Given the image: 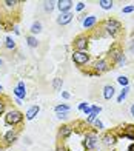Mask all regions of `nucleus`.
<instances>
[{
	"label": "nucleus",
	"instance_id": "ea45409f",
	"mask_svg": "<svg viewBox=\"0 0 134 151\" xmlns=\"http://www.w3.org/2000/svg\"><path fill=\"white\" fill-rule=\"evenodd\" d=\"M2 93H3V86H2V85H0V94H2Z\"/></svg>",
	"mask_w": 134,
	"mask_h": 151
},
{
	"label": "nucleus",
	"instance_id": "a878e982",
	"mask_svg": "<svg viewBox=\"0 0 134 151\" xmlns=\"http://www.w3.org/2000/svg\"><path fill=\"white\" fill-rule=\"evenodd\" d=\"M54 8H56V3H54V2H45V3H43V9H45V12H51Z\"/></svg>",
	"mask_w": 134,
	"mask_h": 151
},
{
	"label": "nucleus",
	"instance_id": "f8f14e48",
	"mask_svg": "<svg viewBox=\"0 0 134 151\" xmlns=\"http://www.w3.org/2000/svg\"><path fill=\"white\" fill-rule=\"evenodd\" d=\"M72 17H74V14L70 11V12H60L59 14V17H57V25H60V26H65V25H68L71 20H72Z\"/></svg>",
	"mask_w": 134,
	"mask_h": 151
},
{
	"label": "nucleus",
	"instance_id": "f257e3e1",
	"mask_svg": "<svg viewBox=\"0 0 134 151\" xmlns=\"http://www.w3.org/2000/svg\"><path fill=\"white\" fill-rule=\"evenodd\" d=\"M106 60L110 62L111 65H117V66H123L126 63V57L122 51L119 43H113L108 54H106Z\"/></svg>",
	"mask_w": 134,
	"mask_h": 151
},
{
	"label": "nucleus",
	"instance_id": "423d86ee",
	"mask_svg": "<svg viewBox=\"0 0 134 151\" xmlns=\"http://www.w3.org/2000/svg\"><path fill=\"white\" fill-rule=\"evenodd\" d=\"M88 46H90V37L86 34H79L72 40L74 51H88Z\"/></svg>",
	"mask_w": 134,
	"mask_h": 151
},
{
	"label": "nucleus",
	"instance_id": "58836bf2",
	"mask_svg": "<svg viewBox=\"0 0 134 151\" xmlns=\"http://www.w3.org/2000/svg\"><path fill=\"white\" fill-rule=\"evenodd\" d=\"M3 148V145H2V137H0V150Z\"/></svg>",
	"mask_w": 134,
	"mask_h": 151
},
{
	"label": "nucleus",
	"instance_id": "a211bd4d",
	"mask_svg": "<svg viewBox=\"0 0 134 151\" xmlns=\"http://www.w3.org/2000/svg\"><path fill=\"white\" fill-rule=\"evenodd\" d=\"M114 93H116V90H114L113 85H105L103 86V99L105 100H111L113 96H114Z\"/></svg>",
	"mask_w": 134,
	"mask_h": 151
},
{
	"label": "nucleus",
	"instance_id": "4be33fe9",
	"mask_svg": "<svg viewBox=\"0 0 134 151\" xmlns=\"http://www.w3.org/2000/svg\"><path fill=\"white\" fill-rule=\"evenodd\" d=\"M99 5L102 9H111L114 3H113V0H99Z\"/></svg>",
	"mask_w": 134,
	"mask_h": 151
},
{
	"label": "nucleus",
	"instance_id": "c756f323",
	"mask_svg": "<svg viewBox=\"0 0 134 151\" xmlns=\"http://www.w3.org/2000/svg\"><path fill=\"white\" fill-rule=\"evenodd\" d=\"M92 125H94V127H96V129H103V123H102V122H100L99 119H96L94 122H92Z\"/></svg>",
	"mask_w": 134,
	"mask_h": 151
},
{
	"label": "nucleus",
	"instance_id": "4c0bfd02",
	"mask_svg": "<svg viewBox=\"0 0 134 151\" xmlns=\"http://www.w3.org/2000/svg\"><path fill=\"white\" fill-rule=\"evenodd\" d=\"M131 116L134 117V104H133V106H131Z\"/></svg>",
	"mask_w": 134,
	"mask_h": 151
},
{
	"label": "nucleus",
	"instance_id": "72a5a7b5",
	"mask_svg": "<svg viewBox=\"0 0 134 151\" xmlns=\"http://www.w3.org/2000/svg\"><path fill=\"white\" fill-rule=\"evenodd\" d=\"M86 106H88V105H86V102H80V104H79V109H80V111H83Z\"/></svg>",
	"mask_w": 134,
	"mask_h": 151
},
{
	"label": "nucleus",
	"instance_id": "f704fd0d",
	"mask_svg": "<svg viewBox=\"0 0 134 151\" xmlns=\"http://www.w3.org/2000/svg\"><path fill=\"white\" fill-rule=\"evenodd\" d=\"M83 113H85V114H86V116H90V114H91V113H92V109H91V106H86V108H85V109H83Z\"/></svg>",
	"mask_w": 134,
	"mask_h": 151
},
{
	"label": "nucleus",
	"instance_id": "7c9ffc66",
	"mask_svg": "<svg viewBox=\"0 0 134 151\" xmlns=\"http://www.w3.org/2000/svg\"><path fill=\"white\" fill-rule=\"evenodd\" d=\"M56 151H68V148H66L62 142H59V143H57V147H56Z\"/></svg>",
	"mask_w": 134,
	"mask_h": 151
},
{
	"label": "nucleus",
	"instance_id": "79ce46f5",
	"mask_svg": "<svg viewBox=\"0 0 134 151\" xmlns=\"http://www.w3.org/2000/svg\"><path fill=\"white\" fill-rule=\"evenodd\" d=\"M133 52H134V42H133Z\"/></svg>",
	"mask_w": 134,
	"mask_h": 151
},
{
	"label": "nucleus",
	"instance_id": "0eeeda50",
	"mask_svg": "<svg viewBox=\"0 0 134 151\" xmlns=\"http://www.w3.org/2000/svg\"><path fill=\"white\" fill-rule=\"evenodd\" d=\"M71 59H72V62H74V65H76V66L83 68V66L90 62L91 57H90L88 51H72Z\"/></svg>",
	"mask_w": 134,
	"mask_h": 151
},
{
	"label": "nucleus",
	"instance_id": "393cba45",
	"mask_svg": "<svg viewBox=\"0 0 134 151\" xmlns=\"http://www.w3.org/2000/svg\"><path fill=\"white\" fill-rule=\"evenodd\" d=\"M62 85H63V80L60 77H56L52 80V88H54V91H60L62 90Z\"/></svg>",
	"mask_w": 134,
	"mask_h": 151
},
{
	"label": "nucleus",
	"instance_id": "412c9836",
	"mask_svg": "<svg viewBox=\"0 0 134 151\" xmlns=\"http://www.w3.org/2000/svg\"><path fill=\"white\" fill-rule=\"evenodd\" d=\"M6 102H8V97L3 94H0V116H3L5 111H6V105H8Z\"/></svg>",
	"mask_w": 134,
	"mask_h": 151
},
{
	"label": "nucleus",
	"instance_id": "2f4dec72",
	"mask_svg": "<svg viewBox=\"0 0 134 151\" xmlns=\"http://www.w3.org/2000/svg\"><path fill=\"white\" fill-rule=\"evenodd\" d=\"M85 6H86V5H85L83 2H79V3H76V9L80 12V11H83V9H85Z\"/></svg>",
	"mask_w": 134,
	"mask_h": 151
},
{
	"label": "nucleus",
	"instance_id": "473e14b6",
	"mask_svg": "<svg viewBox=\"0 0 134 151\" xmlns=\"http://www.w3.org/2000/svg\"><path fill=\"white\" fill-rule=\"evenodd\" d=\"M91 109H92V113H94V114H99L100 111H102V106H97V105H92V106H91Z\"/></svg>",
	"mask_w": 134,
	"mask_h": 151
},
{
	"label": "nucleus",
	"instance_id": "ddd939ff",
	"mask_svg": "<svg viewBox=\"0 0 134 151\" xmlns=\"http://www.w3.org/2000/svg\"><path fill=\"white\" fill-rule=\"evenodd\" d=\"M56 6L59 8L60 12H70L71 8L74 6V2H72V0H59L56 3Z\"/></svg>",
	"mask_w": 134,
	"mask_h": 151
},
{
	"label": "nucleus",
	"instance_id": "c85d7f7f",
	"mask_svg": "<svg viewBox=\"0 0 134 151\" xmlns=\"http://www.w3.org/2000/svg\"><path fill=\"white\" fill-rule=\"evenodd\" d=\"M122 12H123V14H130V12H134V5H130V6H125V8H122Z\"/></svg>",
	"mask_w": 134,
	"mask_h": 151
},
{
	"label": "nucleus",
	"instance_id": "20e7f679",
	"mask_svg": "<svg viewBox=\"0 0 134 151\" xmlns=\"http://www.w3.org/2000/svg\"><path fill=\"white\" fill-rule=\"evenodd\" d=\"M97 142H99V136L94 131H86L83 136V148L86 151H94L97 148Z\"/></svg>",
	"mask_w": 134,
	"mask_h": 151
},
{
	"label": "nucleus",
	"instance_id": "7ed1b4c3",
	"mask_svg": "<svg viewBox=\"0 0 134 151\" xmlns=\"http://www.w3.org/2000/svg\"><path fill=\"white\" fill-rule=\"evenodd\" d=\"M102 29L106 36H111V37H117L122 34V23L116 19H106L103 25H102Z\"/></svg>",
	"mask_w": 134,
	"mask_h": 151
},
{
	"label": "nucleus",
	"instance_id": "b1692460",
	"mask_svg": "<svg viewBox=\"0 0 134 151\" xmlns=\"http://www.w3.org/2000/svg\"><path fill=\"white\" fill-rule=\"evenodd\" d=\"M128 91H130V88H128V86H125L123 90L120 91V94L117 96V102H119V104H122V102L126 99V96H128Z\"/></svg>",
	"mask_w": 134,
	"mask_h": 151
},
{
	"label": "nucleus",
	"instance_id": "9b49d317",
	"mask_svg": "<svg viewBox=\"0 0 134 151\" xmlns=\"http://www.w3.org/2000/svg\"><path fill=\"white\" fill-rule=\"evenodd\" d=\"M116 133H117L119 137H126V139L134 140V125H125V127H120Z\"/></svg>",
	"mask_w": 134,
	"mask_h": 151
},
{
	"label": "nucleus",
	"instance_id": "1a4fd4ad",
	"mask_svg": "<svg viewBox=\"0 0 134 151\" xmlns=\"http://www.w3.org/2000/svg\"><path fill=\"white\" fill-rule=\"evenodd\" d=\"M72 131H74V127L70 125V123H63V125H60L59 129H57V139L59 140H66L72 134Z\"/></svg>",
	"mask_w": 134,
	"mask_h": 151
},
{
	"label": "nucleus",
	"instance_id": "aec40b11",
	"mask_svg": "<svg viewBox=\"0 0 134 151\" xmlns=\"http://www.w3.org/2000/svg\"><path fill=\"white\" fill-rule=\"evenodd\" d=\"M26 43H28L29 48H37L39 46V40H37V37L28 34V36H26Z\"/></svg>",
	"mask_w": 134,
	"mask_h": 151
},
{
	"label": "nucleus",
	"instance_id": "f3484780",
	"mask_svg": "<svg viewBox=\"0 0 134 151\" xmlns=\"http://www.w3.org/2000/svg\"><path fill=\"white\" fill-rule=\"evenodd\" d=\"M39 111H40V106L39 105H32V106H29L28 108V111L25 113V119L26 120H32L36 117V116L39 114Z\"/></svg>",
	"mask_w": 134,
	"mask_h": 151
},
{
	"label": "nucleus",
	"instance_id": "f03ea898",
	"mask_svg": "<svg viewBox=\"0 0 134 151\" xmlns=\"http://www.w3.org/2000/svg\"><path fill=\"white\" fill-rule=\"evenodd\" d=\"M25 120V114L22 111H19V109L12 108V109H8V111L5 113V125L8 127H19L22 125Z\"/></svg>",
	"mask_w": 134,
	"mask_h": 151
},
{
	"label": "nucleus",
	"instance_id": "6e6552de",
	"mask_svg": "<svg viewBox=\"0 0 134 151\" xmlns=\"http://www.w3.org/2000/svg\"><path fill=\"white\" fill-rule=\"evenodd\" d=\"M17 140H19V131H17L16 128H11L2 137V145H3V148H8L11 145H14Z\"/></svg>",
	"mask_w": 134,
	"mask_h": 151
},
{
	"label": "nucleus",
	"instance_id": "cd10ccee",
	"mask_svg": "<svg viewBox=\"0 0 134 151\" xmlns=\"http://www.w3.org/2000/svg\"><path fill=\"white\" fill-rule=\"evenodd\" d=\"M96 119H97V114L91 113V114L88 116V117H86V125H90V123H92V122H94Z\"/></svg>",
	"mask_w": 134,
	"mask_h": 151
},
{
	"label": "nucleus",
	"instance_id": "dca6fc26",
	"mask_svg": "<svg viewBox=\"0 0 134 151\" xmlns=\"http://www.w3.org/2000/svg\"><path fill=\"white\" fill-rule=\"evenodd\" d=\"M82 23H83V28L85 29H92L97 25V17L96 16H88L86 19L82 20Z\"/></svg>",
	"mask_w": 134,
	"mask_h": 151
},
{
	"label": "nucleus",
	"instance_id": "9d476101",
	"mask_svg": "<svg viewBox=\"0 0 134 151\" xmlns=\"http://www.w3.org/2000/svg\"><path fill=\"white\" fill-rule=\"evenodd\" d=\"M117 139H119V136H117L116 131H106L102 136V143L106 148H111V147H114L117 143Z\"/></svg>",
	"mask_w": 134,
	"mask_h": 151
},
{
	"label": "nucleus",
	"instance_id": "5701e85b",
	"mask_svg": "<svg viewBox=\"0 0 134 151\" xmlns=\"http://www.w3.org/2000/svg\"><path fill=\"white\" fill-rule=\"evenodd\" d=\"M5 48H6V50H9V51L16 50V42L11 37H6L5 39Z\"/></svg>",
	"mask_w": 134,
	"mask_h": 151
},
{
	"label": "nucleus",
	"instance_id": "a19ab883",
	"mask_svg": "<svg viewBox=\"0 0 134 151\" xmlns=\"http://www.w3.org/2000/svg\"><path fill=\"white\" fill-rule=\"evenodd\" d=\"M2 63H3V60H2V57H0V66H2Z\"/></svg>",
	"mask_w": 134,
	"mask_h": 151
},
{
	"label": "nucleus",
	"instance_id": "2eb2a0df",
	"mask_svg": "<svg viewBox=\"0 0 134 151\" xmlns=\"http://www.w3.org/2000/svg\"><path fill=\"white\" fill-rule=\"evenodd\" d=\"M54 111H56V114H57L59 119H65L66 114L70 113V106L66 105V104H62V105H57V106L54 108Z\"/></svg>",
	"mask_w": 134,
	"mask_h": 151
},
{
	"label": "nucleus",
	"instance_id": "39448f33",
	"mask_svg": "<svg viewBox=\"0 0 134 151\" xmlns=\"http://www.w3.org/2000/svg\"><path fill=\"white\" fill-rule=\"evenodd\" d=\"M92 71H90L88 74L90 76H99V74H103V73H106L111 68V63L108 60H106V57L105 59H99V60H96L94 63H92Z\"/></svg>",
	"mask_w": 134,
	"mask_h": 151
},
{
	"label": "nucleus",
	"instance_id": "6ab92c4d",
	"mask_svg": "<svg viewBox=\"0 0 134 151\" xmlns=\"http://www.w3.org/2000/svg\"><path fill=\"white\" fill-rule=\"evenodd\" d=\"M40 32H42V22H40V20H36V22H32L31 28H29V34L36 37V34H40Z\"/></svg>",
	"mask_w": 134,
	"mask_h": 151
},
{
	"label": "nucleus",
	"instance_id": "c9c22d12",
	"mask_svg": "<svg viewBox=\"0 0 134 151\" xmlns=\"http://www.w3.org/2000/svg\"><path fill=\"white\" fill-rule=\"evenodd\" d=\"M62 97H63V99H70V97H71V94H70V93H66V91H62Z\"/></svg>",
	"mask_w": 134,
	"mask_h": 151
},
{
	"label": "nucleus",
	"instance_id": "bb28decb",
	"mask_svg": "<svg viewBox=\"0 0 134 151\" xmlns=\"http://www.w3.org/2000/svg\"><path fill=\"white\" fill-rule=\"evenodd\" d=\"M117 82L125 88V86H128V82H130V80H128V77H126V76H119V77H117Z\"/></svg>",
	"mask_w": 134,
	"mask_h": 151
},
{
	"label": "nucleus",
	"instance_id": "e433bc0d",
	"mask_svg": "<svg viewBox=\"0 0 134 151\" xmlns=\"http://www.w3.org/2000/svg\"><path fill=\"white\" fill-rule=\"evenodd\" d=\"M128 151H134V143H131V145L128 147Z\"/></svg>",
	"mask_w": 134,
	"mask_h": 151
},
{
	"label": "nucleus",
	"instance_id": "37998d69",
	"mask_svg": "<svg viewBox=\"0 0 134 151\" xmlns=\"http://www.w3.org/2000/svg\"><path fill=\"white\" fill-rule=\"evenodd\" d=\"M110 151H116V150H110Z\"/></svg>",
	"mask_w": 134,
	"mask_h": 151
},
{
	"label": "nucleus",
	"instance_id": "4468645a",
	"mask_svg": "<svg viewBox=\"0 0 134 151\" xmlns=\"http://www.w3.org/2000/svg\"><path fill=\"white\" fill-rule=\"evenodd\" d=\"M14 96H16V99H20V100H23L26 97V86H25V82H19L17 86L14 88Z\"/></svg>",
	"mask_w": 134,
	"mask_h": 151
}]
</instances>
